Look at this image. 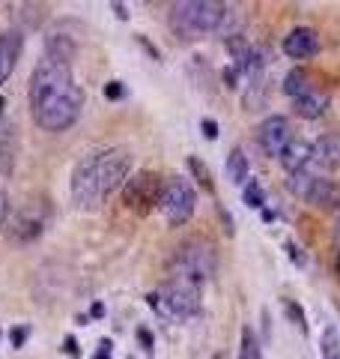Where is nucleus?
Here are the masks:
<instances>
[{
    "label": "nucleus",
    "instance_id": "obj_1",
    "mask_svg": "<svg viewBox=\"0 0 340 359\" xmlns=\"http://www.w3.org/2000/svg\"><path fill=\"white\" fill-rule=\"evenodd\" d=\"M33 123L45 132H66L75 126L84 108V90L75 81L72 66L42 57L30 72L27 84Z\"/></svg>",
    "mask_w": 340,
    "mask_h": 359
},
{
    "label": "nucleus",
    "instance_id": "obj_2",
    "mask_svg": "<svg viewBox=\"0 0 340 359\" xmlns=\"http://www.w3.org/2000/svg\"><path fill=\"white\" fill-rule=\"evenodd\" d=\"M132 165L129 147H105L81 156L72 168V201L81 210H99L117 189L126 186Z\"/></svg>",
    "mask_w": 340,
    "mask_h": 359
},
{
    "label": "nucleus",
    "instance_id": "obj_3",
    "mask_svg": "<svg viewBox=\"0 0 340 359\" xmlns=\"http://www.w3.org/2000/svg\"><path fill=\"white\" fill-rule=\"evenodd\" d=\"M227 15H230V6L218 4V0H183V4L170 6L167 25L176 39L191 42L206 33H218Z\"/></svg>",
    "mask_w": 340,
    "mask_h": 359
},
{
    "label": "nucleus",
    "instance_id": "obj_4",
    "mask_svg": "<svg viewBox=\"0 0 340 359\" xmlns=\"http://www.w3.org/2000/svg\"><path fill=\"white\" fill-rule=\"evenodd\" d=\"M218 269V252L215 245L203 237H188L183 245H176V252L167 261V273L176 282H188V285H203L209 282Z\"/></svg>",
    "mask_w": 340,
    "mask_h": 359
},
{
    "label": "nucleus",
    "instance_id": "obj_5",
    "mask_svg": "<svg viewBox=\"0 0 340 359\" xmlns=\"http://www.w3.org/2000/svg\"><path fill=\"white\" fill-rule=\"evenodd\" d=\"M146 306H150L158 318L167 323H183L200 314V287L188 282H176L167 278L164 285L146 294Z\"/></svg>",
    "mask_w": 340,
    "mask_h": 359
},
{
    "label": "nucleus",
    "instance_id": "obj_6",
    "mask_svg": "<svg viewBox=\"0 0 340 359\" xmlns=\"http://www.w3.org/2000/svg\"><path fill=\"white\" fill-rule=\"evenodd\" d=\"M197 210V192L188 183V177H167L162 198H158V212L164 216L170 228H183L185 222H191Z\"/></svg>",
    "mask_w": 340,
    "mask_h": 359
},
{
    "label": "nucleus",
    "instance_id": "obj_7",
    "mask_svg": "<svg viewBox=\"0 0 340 359\" xmlns=\"http://www.w3.org/2000/svg\"><path fill=\"white\" fill-rule=\"evenodd\" d=\"M162 189H164V180L158 177V171L141 168V171H134L126 180V186H122V204H126V210L134 212V216H146V212H153L158 207Z\"/></svg>",
    "mask_w": 340,
    "mask_h": 359
},
{
    "label": "nucleus",
    "instance_id": "obj_8",
    "mask_svg": "<svg viewBox=\"0 0 340 359\" xmlns=\"http://www.w3.org/2000/svg\"><path fill=\"white\" fill-rule=\"evenodd\" d=\"M290 192L296 198H304L308 204L313 207H332L334 204V183L325 180L313 171H299V174H290L287 180Z\"/></svg>",
    "mask_w": 340,
    "mask_h": 359
},
{
    "label": "nucleus",
    "instance_id": "obj_9",
    "mask_svg": "<svg viewBox=\"0 0 340 359\" xmlns=\"http://www.w3.org/2000/svg\"><path fill=\"white\" fill-rule=\"evenodd\" d=\"M290 141H292V126L283 114H269L257 126V144L263 147L266 156H271V159H278V156L287 150Z\"/></svg>",
    "mask_w": 340,
    "mask_h": 359
},
{
    "label": "nucleus",
    "instance_id": "obj_10",
    "mask_svg": "<svg viewBox=\"0 0 340 359\" xmlns=\"http://www.w3.org/2000/svg\"><path fill=\"white\" fill-rule=\"evenodd\" d=\"M281 48H283V54H287V57H292V60H311V57H316V54H320L323 42H320V33H316L313 27L299 25V27H292L287 36H283Z\"/></svg>",
    "mask_w": 340,
    "mask_h": 359
},
{
    "label": "nucleus",
    "instance_id": "obj_11",
    "mask_svg": "<svg viewBox=\"0 0 340 359\" xmlns=\"http://www.w3.org/2000/svg\"><path fill=\"white\" fill-rule=\"evenodd\" d=\"M42 228H45V219L39 212L33 207H21L15 216H9V222H6V237L13 243H33L42 237Z\"/></svg>",
    "mask_w": 340,
    "mask_h": 359
},
{
    "label": "nucleus",
    "instance_id": "obj_12",
    "mask_svg": "<svg viewBox=\"0 0 340 359\" xmlns=\"http://www.w3.org/2000/svg\"><path fill=\"white\" fill-rule=\"evenodd\" d=\"M21 48H24V33L18 27H9L0 33V84H6V78L15 72Z\"/></svg>",
    "mask_w": 340,
    "mask_h": 359
},
{
    "label": "nucleus",
    "instance_id": "obj_13",
    "mask_svg": "<svg viewBox=\"0 0 340 359\" xmlns=\"http://www.w3.org/2000/svg\"><path fill=\"white\" fill-rule=\"evenodd\" d=\"M278 162H281V168H283L287 174L311 171V165H313V144L304 141V138H292V141L287 144V150L278 156Z\"/></svg>",
    "mask_w": 340,
    "mask_h": 359
},
{
    "label": "nucleus",
    "instance_id": "obj_14",
    "mask_svg": "<svg viewBox=\"0 0 340 359\" xmlns=\"http://www.w3.org/2000/svg\"><path fill=\"white\" fill-rule=\"evenodd\" d=\"M340 165V135H323L320 141L313 144V165L320 171H332V168Z\"/></svg>",
    "mask_w": 340,
    "mask_h": 359
},
{
    "label": "nucleus",
    "instance_id": "obj_15",
    "mask_svg": "<svg viewBox=\"0 0 340 359\" xmlns=\"http://www.w3.org/2000/svg\"><path fill=\"white\" fill-rule=\"evenodd\" d=\"M75 51H78V45H75L72 36H66V33L51 30L48 36H45V57H51V60H60V63H69V66H72Z\"/></svg>",
    "mask_w": 340,
    "mask_h": 359
},
{
    "label": "nucleus",
    "instance_id": "obj_16",
    "mask_svg": "<svg viewBox=\"0 0 340 359\" xmlns=\"http://www.w3.org/2000/svg\"><path fill=\"white\" fill-rule=\"evenodd\" d=\"M311 90H316V84H313V75L304 69V66H296V69L287 72V78H283V93H287L292 102L302 96H308Z\"/></svg>",
    "mask_w": 340,
    "mask_h": 359
},
{
    "label": "nucleus",
    "instance_id": "obj_17",
    "mask_svg": "<svg viewBox=\"0 0 340 359\" xmlns=\"http://www.w3.org/2000/svg\"><path fill=\"white\" fill-rule=\"evenodd\" d=\"M325 108H328V96L323 93L320 87L311 90L308 96H302V99H296V102H292V111H296L299 117H304V120L323 117V114H325Z\"/></svg>",
    "mask_w": 340,
    "mask_h": 359
},
{
    "label": "nucleus",
    "instance_id": "obj_18",
    "mask_svg": "<svg viewBox=\"0 0 340 359\" xmlns=\"http://www.w3.org/2000/svg\"><path fill=\"white\" fill-rule=\"evenodd\" d=\"M224 171H227V180L233 186H245L251 180V168H248V156L242 147H233L227 153V162H224Z\"/></svg>",
    "mask_w": 340,
    "mask_h": 359
},
{
    "label": "nucleus",
    "instance_id": "obj_19",
    "mask_svg": "<svg viewBox=\"0 0 340 359\" xmlns=\"http://www.w3.org/2000/svg\"><path fill=\"white\" fill-rule=\"evenodd\" d=\"M320 353H323V359H340V332H337V327H325L323 330Z\"/></svg>",
    "mask_w": 340,
    "mask_h": 359
},
{
    "label": "nucleus",
    "instance_id": "obj_20",
    "mask_svg": "<svg viewBox=\"0 0 340 359\" xmlns=\"http://www.w3.org/2000/svg\"><path fill=\"white\" fill-rule=\"evenodd\" d=\"M239 359H263V347H260V339H257L254 327H245V330H242Z\"/></svg>",
    "mask_w": 340,
    "mask_h": 359
},
{
    "label": "nucleus",
    "instance_id": "obj_21",
    "mask_svg": "<svg viewBox=\"0 0 340 359\" xmlns=\"http://www.w3.org/2000/svg\"><path fill=\"white\" fill-rule=\"evenodd\" d=\"M242 201L251 210H263L266 207V189L260 186V180H248L242 186Z\"/></svg>",
    "mask_w": 340,
    "mask_h": 359
},
{
    "label": "nucleus",
    "instance_id": "obj_22",
    "mask_svg": "<svg viewBox=\"0 0 340 359\" xmlns=\"http://www.w3.org/2000/svg\"><path fill=\"white\" fill-rule=\"evenodd\" d=\"M188 171H191V177H194L197 183H200V189H206L209 195L215 192V180H212V174H209V168L203 165L197 156H188Z\"/></svg>",
    "mask_w": 340,
    "mask_h": 359
},
{
    "label": "nucleus",
    "instance_id": "obj_23",
    "mask_svg": "<svg viewBox=\"0 0 340 359\" xmlns=\"http://www.w3.org/2000/svg\"><path fill=\"white\" fill-rule=\"evenodd\" d=\"M283 314L290 318L292 327H299L302 332H308V320H304V309L299 306L296 299H283Z\"/></svg>",
    "mask_w": 340,
    "mask_h": 359
},
{
    "label": "nucleus",
    "instance_id": "obj_24",
    "mask_svg": "<svg viewBox=\"0 0 340 359\" xmlns=\"http://www.w3.org/2000/svg\"><path fill=\"white\" fill-rule=\"evenodd\" d=\"M200 129H203V135H206L209 141H215L218 138V123H215L212 117H203V123H200Z\"/></svg>",
    "mask_w": 340,
    "mask_h": 359
},
{
    "label": "nucleus",
    "instance_id": "obj_25",
    "mask_svg": "<svg viewBox=\"0 0 340 359\" xmlns=\"http://www.w3.org/2000/svg\"><path fill=\"white\" fill-rule=\"evenodd\" d=\"M105 96H108V99H122V96H126V90H122V81H108V84H105Z\"/></svg>",
    "mask_w": 340,
    "mask_h": 359
},
{
    "label": "nucleus",
    "instance_id": "obj_26",
    "mask_svg": "<svg viewBox=\"0 0 340 359\" xmlns=\"http://www.w3.org/2000/svg\"><path fill=\"white\" fill-rule=\"evenodd\" d=\"M9 222V195L3 192V186H0V228Z\"/></svg>",
    "mask_w": 340,
    "mask_h": 359
},
{
    "label": "nucleus",
    "instance_id": "obj_27",
    "mask_svg": "<svg viewBox=\"0 0 340 359\" xmlns=\"http://www.w3.org/2000/svg\"><path fill=\"white\" fill-rule=\"evenodd\" d=\"M63 351L69 353L72 359H78V356H81V351H78V341H75V335H66V341H63Z\"/></svg>",
    "mask_w": 340,
    "mask_h": 359
},
{
    "label": "nucleus",
    "instance_id": "obj_28",
    "mask_svg": "<svg viewBox=\"0 0 340 359\" xmlns=\"http://www.w3.org/2000/svg\"><path fill=\"white\" fill-rule=\"evenodd\" d=\"M287 252H290V257H292V264H296V266H304V255H299L296 243H287Z\"/></svg>",
    "mask_w": 340,
    "mask_h": 359
},
{
    "label": "nucleus",
    "instance_id": "obj_29",
    "mask_svg": "<svg viewBox=\"0 0 340 359\" xmlns=\"http://www.w3.org/2000/svg\"><path fill=\"white\" fill-rule=\"evenodd\" d=\"M24 339H27V330H24V327H21V330H13V344H15V347L24 344Z\"/></svg>",
    "mask_w": 340,
    "mask_h": 359
},
{
    "label": "nucleus",
    "instance_id": "obj_30",
    "mask_svg": "<svg viewBox=\"0 0 340 359\" xmlns=\"http://www.w3.org/2000/svg\"><path fill=\"white\" fill-rule=\"evenodd\" d=\"M93 359H111V341H101L99 344V353Z\"/></svg>",
    "mask_w": 340,
    "mask_h": 359
},
{
    "label": "nucleus",
    "instance_id": "obj_31",
    "mask_svg": "<svg viewBox=\"0 0 340 359\" xmlns=\"http://www.w3.org/2000/svg\"><path fill=\"white\" fill-rule=\"evenodd\" d=\"M138 335H141L143 347H146V351H150V347H153V339H150V332H146V330H138Z\"/></svg>",
    "mask_w": 340,
    "mask_h": 359
},
{
    "label": "nucleus",
    "instance_id": "obj_32",
    "mask_svg": "<svg viewBox=\"0 0 340 359\" xmlns=\"http://www.w3.org/2000/svg\"><path fill=\"white\" fill-rule=\"evenodd\" d=\"M113 9L120 13V18H126V15H129V13H126V6H122V4H113Z\"/></svg>",
    "mask_w": 340,
    "mask_h": 359
},
{
    "label": "nucleus",
    "instance_id": "obj_33",
    "mask_svg": "<svg viewBox=\"0 0 340 359\" xmlns=\"http://www.w3.org/2000/svg\"><path fill=\"white\" fill-rule=\"evenodd\" d=\"M334 273H337V278H340V252H337V257H334Z\"/></svg>",
    "mask_w": 340,
    "mask_h": 359
},
{
    "label": "nucleus",
    "instance_id": "obj_34",
    "mask_svg": "<svg viewBox=\"0 0 340 359\" xmlns=\"http://www.w3.org/2000/svg\"><path fill=\"white\" fill-rule=\"evenodd\" d=\"M212 359H227V353H224V351H218V353H215Z\"/></svg>",
    "mask_w": 340,
    "mask_h": 359
},
{
    "label": "nucleus",
    "instance_id": "obj_35",
    "mask_svg": "<svg viewBox=\"0 0 340 359\" xmlns=\"http://www.w3.org/2000/svg\"><path fill=\"white\" fill-rule=\"evenodd\" d=\"M337 237H340V219H337Z\"/></svg>",
    "mask_w": 340,
    "mask_h": 359
},
{
    "label": "nucleus",
    "instance_id": "obj_36",
    "mask_svg": "<svg viewBox=\"0 0 340 359\" xmlns=\"http://www.w3.org/2000/svg\"><path fill=\"white\" fill-rule=\"evenodd\" d=\"M0 108H3V99H0Z\"/></svg>",
    "mask_w": 340,
    "mask_h": 359
}]
</instances>
